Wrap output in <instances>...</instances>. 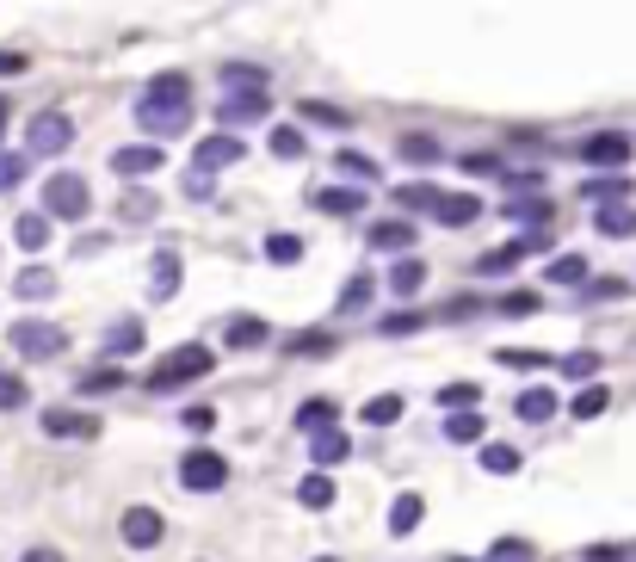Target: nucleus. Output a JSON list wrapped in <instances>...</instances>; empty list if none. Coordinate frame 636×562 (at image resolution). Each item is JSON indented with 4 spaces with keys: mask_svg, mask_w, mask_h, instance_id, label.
<instances>
[{
    "mask_svg": "<svg viewBox=\"0 0 636 562\" xmlns=\"http://www.w3.org/2000/svg\"><path fill=\"white\" fill-rule=\"evenodd\" d=\"M210 377V346H173V353L149 371V390L167 396V390H180V383H198Z\"/></svg>",
    "mask_w": 636,
    "mask_h": 562,
    "instance_id": "obj_1",
    "label": "nucleus"
},
{
    "mask_svg": "<svg viewBox=\"0 0 636 562\" xmlns=\"http://www.w3.org/2000/svg\"><path fill=\"white\" fill-rule=\"evenodd\" d=\"M223 482H229V458H217L210 445H198V451L180 458V488H192V495H217Z\"/></svg>",
    "mask_w": 636,
    "mask_h": 562,
    "instance_id": "obj_2",
    "label": "nucleus"
},
{
    "mask_svg": "<svg viewBox=\"0 0 636 562\" xmlns=\"http://www.w3.org/2000/svg\"><path fill=\"white\" fill-rule=\"evenodd\" d=\"M44 217H62V223H81L87 217V180H81V173H50Z\"/></svg>",
    "mask_w": 636,
    "mask_h": 562,
    "instance_id": "obj_3",
    "label": "nucleus"
},
{
    "mask_svg": "<svg viewBox=\"0 0 636 562\" xmlns=\"http://www.w3.org/2000/svg\"><path fill=\"white\" fill-rule=\"evenodd\" d=\"M62 346H68V334L56 322H38V315H31V322H13V353L19 359H56Z\"/></svg>",
    "mask_w": 636,
    "mask_h": 562,
    "instance_id": "obj_4",
    "label": "nucleus"
},
{
    "mask_svg": "<svg viewBox=\"0 0 636 562\" xmlns=\"http://www.w3.org/2000/svg\"><path fill=\"white\" fill-rule=\"evenodd\" d=\"M68 143H75V124H68L62 112H38L25 124V155H62Z\"/></svg>",
    "mask_w": 636,
    "mask_h": 562,
    "instance_id": "obj_5",
    "label": "nucleus"
},
{
    "mask_svg": "<svg viewBox=\"0 0 636 562\" xmlns=\"http://www.w3.org/2000/svg\"><path fill=\"white\" fill-rule=\"evenodd\" d=\"M136 124H143L155 143H167V136H180L192 124V105H149V99H136Z\"/></svg>",
    "mask_w": 636,
    "mask_h": 562,
    "instance_id": "obj_6",
    "label": "nucleus"
},
{
    "mask_svg": "<svg viewBox=\"0 0 636 562\" xmlns=\"http://www.w3.org/2000/svg\"><path fill=\"white\" fill-rule=\"evenodd\" d=\"M161 532H167V519H161L155 507H130V513L118 519V538H124L130 550H155V544H161Z\"/></svg>",
    "mask_w": 636,
    "mask_h": 562,
    "instance_id": "obj_7",
    "label": "nucleus"
},
{
    "mask_svg": "<svg viewBox=\"0 0 636 562\" xmlns=\"http://www.w3.org/2000/svg\"><path fill=\"white\" fill-rule=\"evenodd\" d=\"M155 167H167L161 143H130V149H112V173H118V180H149Z\"/></svg>",
    "mask_w": 636,
    "mask_h": 562,
    "instance_id": "obj_8",
    "label": "nucleus"
},
{
    "mask_svg": "<svg viewBox=\"0 0 636 562\" xmlns=\"http://www.w3.org/2000/svg\"><path fill=\"white\" fill-rule=\"evenodd\" d=\"M532 248H544V235H519V241H507V248H488V254L476 260V272H482V278H507Z\"/></svg>",
    "mask_w": 636,
    "mask_h": 562,
    "instance_id": "obj_9",
    "label": "nucleus"
},
{
    "mask_svg": "<svg viewBox=\"0 0 636 562\" xmlns=\"http://www.w3.org/2000/svg\"><path fill=\"white\" fill-rule=\"evenodd\" d=\"M241 155H247V149H241V136H229V130H217V136H204V143L192 149V167H198V173H204V167H210V173H217V167H235Z\"/></svg>",
    "mask_w": 636,
    "mask_h": 562,
    "instance_id": "obj_10",
    "label": "nucleus"
},
{
    "mask_svg": "<svg viewBox=\"0 0 636 562\" xmlns=\"http://www.w3.org/2000/svg\"><path fill=\"white\" fill-rule=\"evenodd\" d=\"M581 161H587V167H624V161H630V136H618V130L587 136V143H581Z\"/></svg>",
    "mask_w": 636,
    "mask_h": 562,
    "instance_id": "obj_11",
    "label": "nucleus"
},
{
    "mask_svg": "<svg viewBox=\"0 0 636 562\" xmlns=\"http://www.w3.org/2000/svg\"><path fill=\"white\" fill-rule=\"evenodd\" d=\"M371 248L377 254H414V223L408 217H383V223H371Z\"/></svg>",
    "mask_w": 636,
    "mask_h": 562,
    "instance_id": "obj_12",
    "label": "nucleus"
},
{
    "mask_svg": "<svg viewBox=\"0 0 636 562\" xmlns=\"http://www.w3.org/2000/svg\"><path fill=\"white\" fill-rule=\"evenodd\" d=\"M44 433H50V439H93L99 420H93V414H75V408H50V414H44Z\"/></svg>",
    "mask_w": 636,
    "mask_h": 562,
    "instance_id": "obj_13",
    "label": "nucleus"
},
{
    "mask_svg": "<svg viewBox=\"0 0 636 562\" xmlns=\"http://www.w3.org/2000/svg\"><path fill=\"white\" fill-rule=\"evenodd\" d=\"M266 105H272V93H241V99H223V105H217V118H223L229 130H241V124H260Z\"/></svg>",
    "mask_w": 636,
    "mask_h": 562,
    "instance_id": "obj_14",
    "label": "nucleus"
},
{
    "mask_svg": "<svg viewBox=\"0 0 636 562\" xmlns=\"http://www.w3.org/2000/svg\"><path fill=\"white\" fill-rule=\"evenodd\" d=\"M136 353H143V322L124 315V322L105 328V359H136Z\"/></svg>",
    "mask_w": 636,
    "mask_h": 562,
    "instance_id": "obj_15",
    "label": "nucleus"
},
{
    "mask_svg": "<svg viewBox=\"0 0 636 562\" xmlns=\"http://www.w3.org/2000/svg\"><path fill=\"white\" fill-rule=\"evenodd\" d=\"M315 210H328V217H365V192L359 186H328V192H315Z\"/></svg>",
    "mask_w": 636,
    "mask_h": 562,
    "instance_id": "obj_16",
    "label": "nucleus"
},
{
    "mask_svg": "<svg viewBox=\"0 0 636 562\" xmlns=\"http://www.w3.org/2000/svg\"><path fill=\"white\" fill-rule=\"evenodd\" d=\"M143 99H149V105H192V81L173 68V75H155V81L143 87Z\"/></svg>",
    "mask_w": 636,
    "mask_h": 562,
    "instance_id": "obj_17",
    "label": "nucleus"
},
{
    "mask_svg": "<svg viewBox=\"0 0 636 562\" xmlns=\"http://www.w3.org/2000/svg\"><path fill=\"white\" fill-rule=\"evenodd\" d=\"M155 272H149V291L167 303V297H180V254H173V248H161L155 260H149Z\"/></svg>",
    "mask_w": 636,
    "mask_h": 562,
    "instance_id": "obj_18",
    "label": "nucleus"
},
{
    "mask_svg": "<svg viewBox=\"0 0 636 562\" xmlns=\"http://www.w3.org/2000/svg\"><path fill=\"white\" fill-rule=\"evenodd\" d=\"M223 93H229V99H241V93H272V81H266V68L229 62V68H223Z\"/></svg>",
    "mask_w": 636,
    "mask_h": 562,
    "instance_id": "obj_19",
    "label": "nucleus"
},
{
    "mask_svg": "<svg viewBox=\"0 0 636 562\" xmlns=\"http://www.w3.org/2000/svg\"><path fill=\"white\" fill-rule=\"evenodd\" d=\"M482 217V198L476 192H445V204H439V223L445 229H464V223H476Z\"/></svg>",
    "mask_w": 636,
    "mask_h": 562,
    "instance_id": "obj_20",
    "label": "nucleus"
},
{
    "mask_svg": "<svg viewBox=\"0 0 636 562\" xmlns=\"http://www.w3.org/2000/svg\"><path fill=\"white\" fill-rule=\"evenodd\" d=\"M593 229L606 235V241H624V235H636V210H630V204H599Z\"/></svg>",
    "mask_w": 636,
    "mask_h": 562,
    "instance_id": "obj_21",
    "label": "nucleus"
},
{
    "mask_svg": "<svg viewBox=\"0 0 636 562\" xmlns=\"http://www.w3.org/2000/svg\"><path fill=\"white\" fill-rule=\"evenodd\" d=\"M334 414H340V408H334L328 396H309V402L297 408V427H303V433H315V439H322V433H334Z\"/></svg>",
    "mask_w": 636,
    "mask_h": 562,
    "instance_id": "obj_22",
    "label": "nucleus"
},
{
    "mask_svg": "<svg viewBox=\"0 0 636 562\" xmlns=\"http://www.w3.org/2000/svg\"><path fill=\"white\" fill-rule=\"evenodd\" d=\"M13 241H19L25 254H38L44 241H50V217H44V210H25V217L13 223Z\"/></svg>",
    "mask_w": 636,
    "mask_h": 562,
    "instance_id": "obj_23",
    "label": "nucleus"
},
{
    "mask_svg": "<svg viewBox=\"0 0 636 562\" xmlns=\"http://www.w3.org/2000/svg\"><path fill=\"white\" fill-rule=\"evenodd\" d=\"M297 501H303L309 513H328V507H334V476H322V470L303 476V482H297Z\"/></svg>",
    "mask_w": 636,
    "mask_h": 562,
    "instance_id": "obj_24",
    "label": "nucleus"
},
{
    "mask_svg": "<svg viewBox=\"0 0 636 562\" xmlns=\"http://www.w3.org/2000/svg\"><path fill=\"white\" fill-rule=\"evenodd\" d=\"M513 414H519V420H532V427H538V420H550V414H556V390H544V383H538V390H519Z\"/></svg>",
    "mask_w": 636,
    "mask_h": 562,
    "instance_id": "obj_25",
    "label": "nucleus"
},
{
    "mask_svg": "<svg viewBox=\"0 0 636 562\" xmlns=\"http://www.w3.org/2000/svg\"><path fill=\"white\" fill-rule=\"evenodd\" d=\"M396 204H402V210H433V217H439L445 192H439L433 180H414V186H396Z\"/></svg>",
    "mask_w": 636,
    "mask_h": 562,
    "instance_id": "obj_26",
    "label": "nucleus"
},
{
    "mask_svg": "<svg viewBox=\"0 0 636 562\" xmlns=\"http://www.w3.org/2000/svg\"><path fill=\"white\" fill-rule=\"evenodd\" d=\"M334 167H340L359 192H365V186H377V161H371V155H359V149H340V155H334Z\"/></svg>",
    "mask_w": 636,
    "mask_h": 562,
    "instance_id": "obj_27",
    "label": "nucleus"
},
{
    "mask_svg": "<svg viewBox=\"0 0 636 562\" xmlns=\"http://www.w3.org/2000/svg\"><path fill=\"white\" fill-rule=\"evenodd\" d=\"M223 340H229V346H266V340H272V328L260 322V315H235V322L223 328Z\"/></svg>",
    "mask_w": 636,
    "mask_h": 562,
    "instance_id": "obj_28",
    "label": "nucleus"
},
{
    "mask_svg": "<svg viewBox=\"0 0 636 562\" xmlns=\"http://www.w3.org/2000/svg\"><path fill=\"white\" fill-rule=\"evenodd\" d=\"M482 433H488L482 414H445V439L451 445H482Z\"/></svg>",
    "mask_w": 636,
    "mask_h": 562,
    "instance_id": "obj_29",
    "label": "nucleus"
},
{
    "mask_svg": "<svg viewBox=\"0 0 636 562\" xmlns=\"http://www.w3.org/2000/svg\"><path fill=\"white\" fill-rule=\"evenodd\" d=\"M420 285H427V266H420V260H414V254H408V260H396V266H390V291H396V297H414V291H420Z\"/></svg>",
    "mask_w": 636,
    "mask_h": 562,
    "instance_id": "obj_30",
    "label": "nucleus"
},
{
    "mask_svg": "<svg viewBox=\"0 0 636 562\" xmlns=\"http://www.w3.org/2000/svg\"><path fill=\"white\" fill-rule=\"evenodd\" d=\"M606 408H612V390H606V383H587V390L569 402V414H575V420H599Z\"/></svg>",
    "mask_w": 636,
    "mask_h": 562,
    "instance_id": "obj_31",
    "label": "nucleus"
},
{
    "mask_svg": "<svg viewBox=\"0 0 636 562\" xmlns=\"http://www.w3.org/2000/svg\"><path fill=\"white\" fill-rule=\"evenodd\" d=\"M266 149H272V155H278V161H297V155H303V149H309V136H303V130H297V124H278V130H272V136H266Z\"/></svg>",
    "mask_w": 636,
    "mask_h": 562,
    "instance_id": "obj_32",
    "label": "nucleus"
},
{
    "mask_svg": "<svg viewBox=\"0 0 636 562\" xmlns=\"http://www.w3.org/2000/svg\"><path fill=\"white\" fill-rule=\"evenodd\" d=\"M50 291H56V272L50 266H25L13 278V297H50Z\"/></svg>",
    "mask_w": 636,
    "mask_h": 562,
    "instance_id": "obj_33",
    "label": "nucleus"
},
{
    "mask_svg": "<svg viewBox=\"0 0 636 562\" xmlns=\"http://www.w3.org/2000/svg\"><path fill=\"white\" fill-rule=\"evenodd\" d=\"M420 513H427V501H420V495H396V507H390V532L408 538L414 525H420Z\"/></svg>",
    "mask_w": 636,
    "mask_h": 562,
    "instance_id": "obj_34",
    "label": "nucleus"
},
{
    "mask_svg": "<svg viewBox=\"0 0 636 562\" xmlns=\"http://www.w3.org/2000/svg\"><path fill=\"white\" fill-rule=\"evenodd\" d=\"M544 278H550V285H587V260L581 254H556L544 266Z\"/></svg>",
    "mask_w": 636,
    "mask_h": 562,
    "instance_id": "obj_35",
    "label": "nucleus"
},
{
    "mask_svg": "<svg viewBox=\"0 0 636 562\" xmlns=\"http://www.w3.org/2000/svg\"><path fill=\"white\" fill-rule=\"evenodd\" d=\"M346 451H352V445H346V433H322V439H315V451H309V458H315V470L328 476L334 464H346Z\"/></svg>",
    "mask_w": 636,
    "mask_h": 562,
    "instance_id": "obj_36",
    "label": "nucleus"
},
{
    "mask_svg": "<svg viewBox=\"0 0 636 562\" xmlns=\"http://www.w3.org/2000/svg\"><path fill=\"white\" fill-rule=\"evenodd\" d=\"M359 420H365V427H396V420H402V396H371L359 408Z\"/></svg>",
    "mask_w": 636,
    "mask_h": 562,
    "instance_id": "obj_37",
    "label": "nucleus"
},
{
    "mask_svg": "<svg viewBox=\"0 0 636 562\" xmlns=\"http://www.w3.org/2000/svg\"><path fill=\"white\" fill-rule=\"evenodd\" d=\"M371 291H377V285H371L365 272H359V278H346V285H340V297H334V315H352V309H365V303H371Z\"/></svg>",
    "mask_w": 636,
    "mask_h": 562,
    "instance_id": "obj_38",
    "label": "nucleus"
},
{
    "mask_svg": "<svg viewBox=\"0 0 636 562\" xmlns=\"http://www.w3.org/2000/svg\"><path fill=\"white\" fill-rule=\"evenodd\" d=\"M519 464H525V458H519L513 445H482V470H488V476H519Z\"/></svg>",
    "mask_w": 636,
    "mask_h": 562,
    "instance_id": "obj_39",
    "label": "nucleus"
},
{
    "mask_svg": "<svg viewBox=\"0 0 636 562\" xmlns=\"http://www.w3.org/2000/svg\"><path fill=\"white\" fill-rule=\"evenodd\" d=\"M494 365H507V371H544V365H556V359H550V353H525V346H501Z\"/></svg>",
    "mask_w": 636,
    "mask_h": 562,
    "instance_id": "obj_40",
    "label": "nucleus"
},
{
    "mask_svg": "<svg viewBox=\"0 0 636 562\" xmlns=\"http://www.w3.org/2000/svg\"><path fill=\"white\" fill-rule=\"evenodd\" d=\"M507 217H513V223H525V229H532V235H538V229H544V223L556 217V210H550L544 198H525V204H507Z\"/></svg>",
    "mask_w": 636,
    "mask_h": 562,
    "instance_id": "obj_41",
    "label": "nucleus"
},
{
    "mask_svg": "<svg viewBox=\"0 0 636 562\" xmlns=\"http://www.w3.org/2000/svg\"><path fill=\"white\" fill-rule=\"evenodd\" d=\"M303 118H309V124H322V130H346V124H352L340 105H328V99H303Z\"/></svg>",
    "mask_w": 636,
    "mask_h": 562,
    "instance_id": "obj_42",
    "label": "nucleus"
},
{
    "mask_svg": "<svg viewBox=\"0 0 636 562\" xmlns=\"http://www.w3.org/2000/svg\"><path fill=\"white\" fill-rule=\"evenodd\" d=\"M266 260L272 266H297L303 260V241L297 235H266Z\"/></svg>",
    "mask_w": 636,
    "mask_h": 562,
    "instance_id": "obj_43",
    "label": "nucleus"
},
{
    "mask_svg": "<svg viewBox=\"0 0 636 562\" xmlns=\"http://www.w3.org/2000/svg\"><path fill=\"white\" fill-rule=\"evenodd\" d=\"M105 390H124V371H118V365H105V371H87V377H81V396H105Z\"/></svg>",
    "mask_w": 636,
    "mask_h": 562,
    "instance_id": "obj_44",
    "label": "nucleus"
},
{
    "mask_svg": "<svg viewBox=\"0 0 636 562\" xmlns=\"http://www.w3.org/2000/svg\"><path fill=\"white\" fill-rule=\"evenodd\" d=\"M556 371H562V377H575V383H587V377L599 371V353H587V346H581V353H569V359H556Z\"/></svg>",
    "mask_w": 636,
    "mask_h": 562,
    "instance_id": "obj_45",
    "label": "nucleus"
},
{
    "mask_svg": "<svg viewBox=\"0 0 636 562\" xmlns=\"http://www.w3.org/2000/svg\"><path fill=\"white\" fill-rule=\"evenodd\" d=\"M31 402V390H25V377H13V371H0V414L7 408H25Z\"/></svg>",
    "mask_w": 636,
    "mask_h": 562,
    "instance_id": "obj_46",
    "label": "nucleus"
},
{
    "mask_svg": "<svg viewBox=\"0 0 636 562\" xmlns=\"http://www.w3.org/2000/svg\"><path fill=\"white\" fill-rule=\"evenodd\" d=\"M581 192H587L593 204H624V192H630V180H587Z\"/></svg>",
    "mask_w": 636,
    "mask_h": 562,
    "instance_id": "obj_47",
    "label": "nucleus"
},
{
    "mask_svg": "<svg viewBox=\"0 0 636 562\" xmlns=\"http://www.w3.org/2000/svg\"><path fill=\"white\" fill-rule=\"evenodd\" d=\"M414 328H427L420 309H402V315H383V322H377V334H414Z\"/></svg>",
    "mask_w": 636,
    "mask_h": 562,
    "instance_id": "obj_48",
    "label": "nucleus"
},
{
    "mask_svg": "<svg viewBox=\"0 0 636 562\" xmlns=\"http://www.w3.org/2000/svg\"><path fill=\"white\" fill-rule=\"evenodd\" d=\"M476 396H482L476 383H445V390H439V402H445L451 414H457V408H476Z\"/></svg>",
    "mask_w": 636,
    "mask_h": 562,
    "instance_id": "obj_49",
    "label": "nucleus"
},
{
    "mask_svg": "<svg viewBox=\"0 0 636 562\" xmlns=\"http://www.w3.org/2000/svg\"><path fill=\"white\" fill-rule=\"evenodd\" d=\"M488 562H532V544H525V538H501L488 550Z\"/></svg>",
    "mask_w": 636,
    "mask_h": 562,
    "instance_id": "obj_50",
    "label": "nucleus"
},
{
    "mask_svg": "<svg viewBox=\"0 0 636 562\" xmlns=\"http://www.w3.org/2000/svg\"><path fill=\"white\" fill-rule=\"evenodd\" d=\"M285 353H334V334H291Z\"/></svg>",
    "mask_w": 636,
    "mask_h": 562,
    "instance_id": "obj_51",
    "label": "nucleus"
},
{
    "mask_svg": "<svg viewBox=\"0 0 636 562\" xmlns=\"http://www.w3.org/2000/svg\"><path fill=\"white\" fill-rule=\"evenodd\" d=\"M494 309H501V315H538V291H507Z\"/></svg>",
    "mask_w": 636,
    "mask_h": 562,
    "instance_id": "obj_52",
    "label": "nucleus"
},
{
    "mask_svg": "<svg viewBox=\"0 0 636 562\" xmlns=\"http://www.w3.org/2000/svg\"><path fill=\"white\" fill-rule=\"evenodd\" d=\"M25 167H31V155H0V192H13L25 180Z\"/></svg>",
    "mask_w": 636,
    "mask_h": 562,
    "instance_id": "obj_53",
    "label": "nucleus"
},
{
    "mask_svg": "<svg viewBox=\"0 0 636 562\" xmlns=\"http://www.w3.org/2000/svg\"><path fill=\"white\" fill-rule=\"evenodd\" d=\"M402 161H439V143L433 136H402Z\"/></svg>",
    "mask_w": 636,
    "mask_h": 562,
    "instance_id": "obj_54",
    "label": "nucleus"
},
{
    "mask_svg": "<svg viewBox=\"0 0 636 562\" xmlns=\"http://www.w3.org/2000/svg\"><path fill=\"white\" fill-rule=\"evenodd\" d=\"M186 427H192V433H210V427H217V408H210V402H192V408H186Z\"/></svg>",
    "mask_w": 636,
    "mask_h": 562,
    "instance_id": "obj_55",
    "label": "nucleus"
},
{
    "mask_svg": "<svg viewBox=\"0 0 636 562\" xmlns=\"http://www.w3.org/2000/svg\"><path fill=\"white\" fill-rule=\"evenodd\" d=\"M124 217H130V223L155 217V198H149V192H130V198H124Z\"/></svg>",
    "mask_w": 636,
    "mask_h": 562,
    "instance_id": "obj_56",
    "label": "nucleus"
},
{
    "mask_svg": "<svg viewBox=\"0 0 636 562\" xmlns=\"http://www.w3.org/2000/svg\"><path fill=\"white\" fill-rule=\"evenodd\" d=\"M457 167H464V173H507V167H501V155H464Z\"/></svg>",
    "mask_w": 636,
    "mask_h": 562,
    "instance_id": "obj_57",
    "label": "nucleus"
},
{
    "mask_svg": "<svg viewBox=\"0 0 636 562\" xmlns=\"http://www.w3.org/2000/svg\"><path fill=\"white\" fill-rule=\"evenodd\" d=\"M476 309H482L476 297H451V303H445L439 315H445V322H464V315H476Z\"/></svg>",
    "mask_w": 636,
    "mask_h": 562,
    "instance_id": "obj_58",
    "label": "nucleus"
},
{
    "mask_svg": "<svg viewBox=\"0 0 636 562\" xmlns=\"http://www.w3.org/2000/svg\"><path fill=\"white\" fill-rule=\"evenodd\" d=\"M13 75H25V56L19 50H0V81H13Z\"/></svg>",
    "mask_w": 636,
    "mask_h": 562,
    "instance_id": "obj_59",
    "label": "nucleus"
},
{
    "mask_svg": "<svg viewBox=\"0 0 636 562\" xmlns=\"http://www.w3.org/2000/svg\"><path fill=\"white\" fill-rule=\"evenodd\" d=\"M581 562H624V550H618V544H593Z\"/></svg>",
    "mask_w": 636,
    "mask_h": 562,
    "instance_id": "obj_60",
    "label": "nucleus"
},
{
    "mask_svg": "<svg viewBox=\"0 0 636 562\" xmlns=\"http://www.w3.org/2000/svg\"><path fill=\"white\" fill-rule=\"evenodd\" d=\"M19 562H62V556H56V550H44V544H38V550H25V556H19Z\"/></svg>",
    "mask_w": 636,
    "mask_h": 562,
    "instance_id": "obj_61",
    "label": "nucleus"
},
{
    "mask_svg": "<svg viewBox=\"0 0 636 562\" xmlns=\"http://www.w3.org/2000/svg\"><path fill=\"white\" fill-rule=\"evenodd\" d=\"M0 130H7V99H0Z\"/></svg>",
    "mask_w": 636,
    "mask_h": 562,
    "instance_id": "obj_62",
    "label": "nucleus"
},
{
    "mask_svg": "<svg viewBox=\"0 0 636 562\" xmlns=\"http://www.w3.org/2000/svg\"><path fill=\"white\" fill-rule=\"evenodd\" d=\"M445 562H476V556H445Z\"/></svg>",
    "mask_w": 636,
    "mask_h": 562,
    "instance_id": "obj_63",
    "label": "nucleus"
},
{
    "mask_svg": "<svg viewBox=\"0 0 636 562\" xmlns=\"http://www.w3.org/2000/svg\"><path fill=\"white\" fill-rule=\"evenodd\" d=\"M315 562H340V556H315Z\"/></svg>",
    "mask_w": 636,
    "mask_h": 562,
    "instance_id": "obj_64",
    "label": "nucleus"
}]
</instances>
